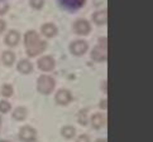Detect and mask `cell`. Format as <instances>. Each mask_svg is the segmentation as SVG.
<instances>
[{"mask_svg": "<svg viewBox=\"0 0 153 142\" xmlns=\"http://www.w3.org/2000/svg\"><path fill=\"white\" fill-rule=\"evenodd\" d=\"M1 94L5 96V97H10V96L13 94V87L9 86V84L3 86V88H1Z\"/></svg>", "mask_w": 153, "mask_h": 142, "instance_id": "ac0fdd59", "label": "cell"}, {"mask_svg": "<svg viewBox=\"0 0 153 142\" xmlns=\"http://www.w3.org/2000/svg\"><path fill=\"white\" fill-rule=\"evenodd\" d=\"M43 4H45L43 0H30V5L36 9H41L43 7Z\"/></svg>", "mask_w": 153, "mask_h": 142, "instance_id": "7402d4cb", "label": "cell"}, {"mask_svg": "<svg viewBox=\"0 0 153 142\" xmlns=\"http://www.w3.org/2000/svg\"><path fill=\"white\" fill-rule=\"evenodd\" d=\"M105 102H106V101H101V105H100L101 108H105V107H106V103H105Z\"/></svg>", "mask_w": 153, "mask_h": 142, "instance_id": "d4e9b609", "label": "cell"}, {"mask_svg": "<svg viewBox=\"0 0 153 142\" xmlns=\"http://www.w3.org/2000/svg\"><path fill=\"white\" fill-rule=\"evenodd\" d=\"M96 142H108V141H106L105 138H100V140H97Z\"/></svg>", "mask_w": 153, "mask_h": 142, "instance_id": "484cf974", "label": "cell"}, {"mask_svg": "<svg viewBox=\"0 0 153 142\" xmlns=\"http://www.w3.org/2000/svg\"><path fill=\"white\" fill-rule=\"evenodd\" d=\"M92 19L96 24H105L106 23V10H101L92 15Z\"/></svg>", "mask_w": 153, "mask_h": 142, "instance_id": "5bb4252c", "label": "cell"}, {"mask_svg": "<svg viewBox=\"0 0 153 142\" xmlns=\"http://www.w3.org/2000/svg\"><path fill=\"white\" fill-rule=\"evenodd\" d=\"M70 49L74 54H76V56H81V54H84L87 51V44H86V42L76 40L70 45Z\"/></svg>", "mask_w": 153, "mask_h": 142, "instance_id": "8992f818", "label": "cell"}, {"mask_svg": "<svg viewBox=\"0 0 153 142\" xmlns=\"http://www.w3.org/2000/svg\"><path fill=\"white\" fill-rule=\"evenodd\" d=\"M19 137H20L22 141H24V142H32V141L36 140V131H34V128H32L29 126H25L23 128H20Z\"/></svg>", "mask_w": 153, "mask_h": 142, "instance_id": "277c9868", "label": "cell"}, {"mask_svg": "<svg viewBox=\"0 0 153 142\" xmlns=\"http://www.w3.org/2000/svg\"><path fill=\"white\" fill-rule=\"evenodd\" d=\"M0 142H8V141H0Z\"/></svg>", "mask_w": 153, "mask_h": 142, "instance_id": "4316f807", "label": "cell"}, {"mask_svg": "<svg viewBox=\"0 0 153 142\" xmlns=\"http://www.w3.org/2000/svg\"><path fill=\"white\" fill-rule=\"evenodd\" d=\"M37 87L41 93L48 94V93H51L52 89L54 88V81L50 75H42V77H39V79H38Z\"/></svg>", "mask_w": 153, "mask_h": 142, "instance_id": "7a4b0ae2", "label": "cell"}, {"mask_svg": "<svg viewBox=\"0 0 153 142\" xmlns=\"http://www.w3.org/2000/svg\"><path fill=\"white\" fill-rule=\"evenodd\" d=\"M5 42H7V44L10 45V47L17 45L18 42H19V34H18V31H15V30L9 31L7 38H5Z\"/></svg>", "mask_w": 153, "mask_h": 142, "instance_id": "30bf717a", "label": "cell"}, {"mask_svg": "<svg viewBox=\"0 0 153 142\" xmlns=\"http://www.w3.org/2000/svg\"><path fill=\"white\" fill-rule=\"evenodd\" d=\"M1 59H3V62L4 64H7V65H12L13 62H14V59H15V56H14V53L13 52H4L1 54Z\"/></svg>", "mask_w": 153, "mask_h": 142, "instance_id": "9a60e30c", "label": "cell"}, {"mask_svg": "<svg viewBox=\"0 0 153 142\" xmlns=\"http://www.w3.org/2000/svg\"><path fill=\"white\" fill-rule=\"evenodd\" d=\"M62 135H63L66 138H72L74 136H75V128L71 127V126L63 127V128H62Z\"/></svg>", "mask_w": 153, "mask_h": 142, "instance_id": "e0dca14e", "label": "cell"}, {"mask_svg": "<svg viewBox=\"0 0 153 142\" xmlns=\"http://www.w3.org/2000/svg\"><path fill=\"white\" fill-rule=\"evenodd\" d=\"M4 29H5V23L3 20H0V33H1Z\"/></svg>", "mask_w": 153, "mask_h": 142, "instance_id": "cb8c5ba5", "label": "cell"}, {"mask_svg": "<svg viewBox=\"0 0 153 142\" xmlns=\"http://www.w3.org/2000/svg\"><path fill=\"white\" fill-rule=\"evenodd\" d=\"M10 110V103L7 102V101H3V102H0V112H8Z\"/></svg>", "mask_w": 153, "mask_h": 142, "instance_id": "ffe728a7", "label": "cell"}, {"mask_svg": "<svg viewBox=\"0 0 153 142\" xmlns=\"http://www.w3.org/2000/svg\"><path fill=\"white\" fill-rule=\"evenodd\" d=\"M79 122L81 123V124H85L87 123V116H86V112L85 111H81L80 113H79Z\"/></svg>", "mask_w": 153, "mask_h": 142, "instance_id": "44dd1931", "label": "cell"}, {"mask_svg": "<svg viewBox=\"0 0 153 142\" xmlns=\"http://www.w3.org/2000/svg\"><path fill=\"white\" fill-rule=\"evenodd\" d=\"M91 57L96 62H101L106 59V38H101L100 39V44L96 48H94Z\"/></svg>", "mask_w": 153, "mask_h": 142, "instance_id": "3957f363", "label": "cell"}, {"mask_svg": "<svg viewBox=\"0 0 153 142\" xmlns=\"http://www.w3.org/2000/svg\"><path fill=\"white\" fill-rule=\"evenodd\" d=\"M8 9H9L8 3L5 1V0H0V15H3V14L7 13Z\"/></svg>", "mask_w": 153, "mask_h": 142, "instance_id": "d6986e66", "label": "cell"}, {"mask_svg": "<svg viewBox=\"0 0 153 142\" xmlns=\"http://www.w3.org/2000/svg\"><path fill=\"white\" fill-rule=\"evenodd\" d=\"M59 1L67 9H79L85 4V0H59Z\"/></svg>", "mask_w": 153, "mask_h": 142, "instance_id": "9c48e42d", "label": "cell"}, {"mask_svg": "<svg viewBox=\"0 0 153 142\" xmlns=\"http://www.w3.org/2000/svg\"><path fill=\"white\" fill-rule=\"evenodd\" d=\"M74 29H75V31L77 33V34L86 35V34H89V31H90V24L87 23L86 20H84V19H79L75 23Z\"/></svg>", "mask_w": 153, "mask_h": 142, "instance_id": "5b68a950", "label": "cell"}, {"mask_svg": "<svg viewBox=\"0 0 153 142\" xmlns=\"http://www.w3.org/2000/svg\"><path fill=\"white\" fill-rule=\"evenodd\" d=\"M24 43H25V48H27V53L30 57L38 56L41 52H43L46 49V43L39 39V37L36 31H28L25 34L24 38Z\"/></svg>", "mask_w": 153, "mask_h": 142, "instance_id": "6da1fadb", "label": "cell"}, {"mask_svg": "<svg viewBox=\"0 0 153 142\" xmlns=\"http://www.w3.org/2000/svg\"><path fill=\"white\" fill-rule=\"evenodd\" d=\"M13 117L15 119H18V121H20V119H24L27 117V110L23 107H18L15 108L14 112H13Z\"/></svg>", "mask_w": 153, "mask_h": 142, "instance_id": "2e32d148", "label": "cell"}, {"mask_svg": "<svg viewBox=\"0 0 153 142\" xmlns=\"http://www.w3.org/2000/svg\"><path fill=\"white\" fill-rule=\"evenodd\" d=\"M42 33L46 37L51 38V37H54V35L57 34V28H56V25L48 23V24H45V25L42 26Z\"/></svg>", "mask_w": 153, "mask_h": 142, "instance_id": "8fae6325", "label": "cell"}, {"mask_svg": "<svg viewBox=\"0 0 153 142\" xmlns=\"http://www.w3.org/2000/svg\"><path fill=\"white\" fill-rule=\"evenodd\" d=\"M38 67H39V69L42 70H51L53 69L54 67V61H53V58L51 57H43L39 59V62H38Z\"/></svg>", "mask_w": 153, "mask_h": 142, "instance_id": "ba28073f", "label": "cell"}, {"mask_svg": "<svg viewBox=\"0 0 153 142\" xmlns=\"http://www.w3.org/2000/svg\"><path fill=\"white\" fill-rule=\"evenodd\" d=\"M32 69H33V65H32V63L29 61H20L19 64H18V70L24 74H28L32 72Z\"/></svg>", "mask_w": 153, "mask_h": 142, "instance_id": "7c38bea8", "label": "cell"}, {"mask_svg": "<svg viewBox=\"0 0 153 142\" xmlns=\"http://www.w3.org/2000/svg\"><path fill=\"white\" fill-rule=\"evenodd\" d=\"M71 100H72V96H71V93L68 91L66 89H59L57 92L56 94V102L58 103V105H67L68 102H71Z\"/></svg>", "mask_w": 153, "mask_h": 142, "instance_id": "52a82bcc", "label": "cell"}, {"mask_svg": "<svg viewBox=\"0 0 153 142\" xmlns=\"http://www.w3.org/2000/svg\"><path fill=\"white\" fill-rule=\"evenodd\" d=\"M76 142H90V140H89V137H87V136L81 135L80 137L77 138V141H76Z\"/></svg>", "mask_w": 153, "mask_h": 142, "instance_id": "603a6c76", "label": "cell"}, {"mask_svg": "<svg viewBox=\"0 0 153 142\" xmlns=\"http://www.w3.org/2000/svg\"><path fill=\"white\" fill-rule=\"evenodd\" d=\"M91 123H92V127L100 128V127L104 126V123H105V118L102 117L101 113H96L91 117Z\"/></svg>", "mask_w": 153, "mask_h": 142, "instance_id": "4fadbf2b", "label": "cell"}]
</instances>
